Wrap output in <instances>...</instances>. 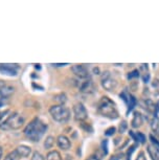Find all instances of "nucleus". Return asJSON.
<instances>
[{
  "mask_svg": "<svg viewBox=\"0 0 159 160\" xmlns=\"http://www.w3.org/2000/svg\"><path fill=\"white\" fill-rule=\"evenodd\" d=\"M47 129V126L42 122L41 119L35 118L32 119L24 129L25 136L31 139L32 141H39L44 135L45 131Z\"/></svg>",
  "mask_w": 159,
  "mask_h": 160,
  "instance_id": "f257e3e1",
  "label": "nucleus"
},
{
  "mask_svg": "<svg viewBox=\"0 0 159 160\" xmlns=\"http://www.w3.org/2000/svg\"><path fill=\"white\" fill-rule=\"evenodd\" d=\"M97 111L102 115L110 119H116L118 117V111L116 106L109 98L103 96L97 104Z\"/></svg>",
  "mask_w": 159,
  "mask_h": 160,
  "instance_id": "f03ea898",
  "label": "nucleus"
},
{
  "mask_svg": "<svg viewBox=\"0 0 159 160\" xmlns=\"http://www.w3.org/2000/svg\"><path fill=\"white\" fill-rule=\"evenodd\" d=\"M24 125V118L19 113H13L0 123L2 130H19Z\"/></svg>",
  "mask_w": 159,
  "mask_h": 160,
  "instance_id": "7ed1b4c3",
  "label": "nucleus"
},
{
  "mask_svg": "<svg viewBox=\"0 0 159 160\" xmlns=\"http://www.w3.org/2000/svg\"><path fill=\"white\" fill-rule=\"evenodd\" d=\"M50 115L56 122L64 123L70 118V110L64 105H55L49 109Z\"/></svg>",
  "mask_w": 159,
  "mask_h": 160,
  "instance_id": "20e7f679",
  "label": "nucleus"
},
{
  "mask_svg": "<svg viewBox=\"0 0 159 160\" xmlns=\"http://www.w3.org/2000/svg\"><path fill=\"white\" fill-rule=\"evenodd\" d=\"M101 82H102L103 88L110 92L114 91L116 89V87H117V82H116V80L112 77V74H111L109 71L104 72L103 75H102Z\"/></svg>",
  "mask_w": 159,
  "mask_h": 160,
  "instance_id": "39448f33",
  "label": "nucleus"
},
{
  "mask_svg": "<svg viewBox=\"0 0 159 160\" xmlns=\"http://www.w3.org/2000/svg\"><path fill=\"white\" fill-rule=\"evenodd\" d=\"M73 115H74V118H76V120H77V122H83V120L87 119L88 112H87L85 106H84L82 102H77V104L74 105Z\"/></svg>",
  "mask_w": 159,
  "mask_h": 160,
  "instance_id": "423d86ee",
  "label": "nucleus"
},
{
  "mask_svg": "<svg viewBox=\"0 0 159 160\" xmlns=\"http://www.w3.org/2000/svg\"><path fill=\"white\" fill-rule=\"evenodd\" d=\"M71 70H72L73 73L79 78H82V80L89 78V70L84 65H80V64L73 65L72 67H71Z\"/></svg>",
  "mask_w": 159,
  "mask_h": 160,
  "instance_id": "0eeeda50",
  "label": "nucleus"
},
{
  "mask_svg": "<svg viewBox=\"0 0 159 160\" xmlns=\"http://www.w3.org/2000/svg\"><path fill=\"white\" fill-rule=\"evenodd\" d=\"M79 89L81 92L84 93H90V92H93L94 90V85L92 83L91 80L87 78V80H84L82 82L79 83Z\"/></svg>",
  "mask_w": 159,
  "mask_h": 160,
  "instance_id": "6e6552de",
  "label": "nucleus"
},
{
  "mask_svg": "<svg viewBox=\"0 0 159 160\" xmlns=\"http://www.w3.org/2000/svg\"><path fill=\"white\" fill-rule=\"evenodd\" d=\"M121 98L128 105V111H131L134 108V106L136 105V99H135V98L133 95H131L130 93H128L127 91L121 93Z\"/></svg>",
  "mask_w": 159,
  "mask_h": 160,
  "instance_id": "1a4fd4ad",
  "label": "nucleus"
},
{
  "mask_svg": "<svg viewBox=\"0 0 159 160\" xmlns=\"http://www.w3.org/2000/svg\"><path fill=\"white\" fill-rule=\"evenodd\" d=\"M17 68L18 66H12V64H0V72L10 77H15L17 74Z\"/></svg>",
  "mask_w": 159,
  "mask_h": 160,
  "instance_id": "9d476101",
  "label": "nucleus"
},
{
  "mask_svg": "<svg viewBox=\"0 0 159 160\" xmlns=\"http://www.w3.org/2000/svg\"><path fill=\"white\" fill-rule=\"evenodd\" d=\"M57 144L60 149L64 150V151H67L70 149L71 147V142L69 140V138L65 135H60V136L57 138Z\"/></svg>",
  "mask_w": 159,
  "mask_h": 160,
  "instance_id": "9b49d317",
  "label": "nucleus"
},
{
  "mask_svg": "<svg viewBox=\"0 0 159 160\" xmlns=\"http://www.w3.org/2000/svg\"><path fill=\"white\" fill-rule=\"evenodd\" d=\"M15 151H16L19 158H26V157H28L32 153V149L28 146H25V144H21V146L17 147V149Z\"/></svg>",
  "mask_w": 159,
  "mask_h": 160,
  "instance_id": "f8f14e48",
  "label": "nucleus"
},
{
  "mask_svg": "<svg viewBox=\"0 0 159 160\" xmlns=\"http://www.w3.org/2000/svg\"><path fill=\"white\" fill-rule=\"evenodd\" d=\"M14 92H15V88L12 86L4 85L3 87H1V88H0V102L10 98Z\"/></svg>",
  "mask_w": 159,
  "mask_h": 160,
  "instance_id": "ddd939ff",
  "label": "nucleus"
},
{
  "mask_svg": "<svg viewBox=\"0 0 159 160\" xmlns=\"http://www.w3.org/2000/svg\"><path fill=\"white\" fill-rule=\"evenodd\" d=\"M142 123H143V117L142 115V113L138 112V111H135L133 114V118H132V122H131L132 128L138 129L139 127L142 126Z\"/></svg>",
  "mask_w": 159,
  "mask_h": 160,
  "instance_id": "4468645a",
  "label": "nucleus"
},
{
  "mask_svg": "<svg viewBox=\"0 0 159 160\" xmlns=\"http://www.w3.org/2000/svg\"><path fill=\"white\" fill-rule=\"evenodd\" d=\"M147 151L149 153V156L151 157L152 160H159V148L155 147L153 144L149 143L147 147Z\"/></svg>",
  "mask_w": 159,
  "mask_h": 160,
  "instance_id": "2eb2a0df",
  "label": "nucleus"
},
{
  "mask_svg": "<svg viewBox=\"0 0 159 160\" xmlns=\"http://www.w3.org/2000/svg\"><path fill=\"white\" fill-rule=\"evenodd\" d=\"M140 104L142 105V108H145L148 112L152 113V114H155L156 109H157V106H156L151 99H145V101L142 102Z\"/></svg>",
  "mask_w": 159,
  "mask_h": 160,
  "instance_id": "dca6fc26",
  "label": "nucleus"
},
{
  "mask_svg": "<svg viewBox=\"0 0 159 160\" xmlns=\"http://www.w3.org/2000/svg\"><path fill=\"white\" fill-rule=\"evenodd\" d=\"M130 135L134 138V140L138 141V142H140V143H145V142H146V136L142 134V133L136 132V133L134 134L133 131H130Z\"/></svg>",
  "mask_w": 159,
  "mask_h": 160,
  "instance_id": "f3484780",
  "label": "nucleus"
},
{
  "mask_svg": "<svg viewBox=\"0 0 159 160\" xmlns=\"http://www.w3.org/2000/svg\"><path fill=\"white\" fill-rule=\"evenodd\" d=\"M46 160H62V156L58 151H50L47 154Z\"/></svg>",
  "mask_w": 159,
  "mask_h": 160,
  "instance_id": "a211bd4d",
  "label": "nucleus"
},
{
  "mask_svg": "<svg viewBox=\"0 0 159 160\" xmlns=\"http://www.w3.org/2000/svg\"><path fill=\"white\" fill-rule=\"evenodd\" d=\"M53 99L58 102V105H64L66 101H67V96H66L65 93H60V94L53 96Z\"/></svg>",
  "mask_w": 159,
  "mask_h": 160,
  "instance_id": "6ab92c4d",
  "label": "nucleus"
},
{
  "mask_svg": "<svg viewBox=\"0 0 159 160\" xmlns=\"http://www.w3.org/2000/svg\"><path fill=\"white\" fill-rule=\"evenodd\" d=\"M151 127L153 132L155 133V136H157L159 138V122L156 117L151 122Z\"/></svg>",
  "mask_w": 159,
  "mask_h": 160,
  "instance_id": "aec40b11",
  "label": "nucleus"
},
{
  "mask_svg": "<svg viewBox=\"0 0 159 160\" xmlns=\"http://www.w3.org/2000/svg\"><path fill=\"white\" fill-rule=\"evenodd\" d=\"M55 137L53 136H47L46 137V140H45V142H44V147H45V149H47V150H49V149H52V148L53 147V144H55Z\"/></svg>",
  "mask_w": 159,
  "mask_h": 160,
  "instance_id": "412c9836",
  "label": "nucleus"
},
{
  "mask_svg": "<svg viewBox=\"0 0 159 160\" xmlns=\"http://www.w3.org/2000/svg\"><path fill=\"white\" fill-rule=\"evenodd\" d=\"M152 87L154 89V93L156 95H159V80L158 78H155L152 82Z\"/></svg>",
  "mask_w": 159,
  "mask_h": 160,
  "instance_id": "4be33fe9",
  "label": "nucleus"
},
{
  "mask_svg": "<svg viewBox=\"0 0 159 160\" xmlns=\"http://www.w3.org/2000/svg\"><path fill=\"white\" fill-rule=\"evenodd\" d=\"M18 158H19V157H18L16 151H13V152H10L4 157V160H17Z\"/></svg>",
  "mask_w": 159,
  "mask_h": 160,
  "instance_id": "5701e85b",
  "label": "nucleus"
},
{
  "mask_svg": "<svg viewBox=\"0 0 159 160\" xmlns=\"http://www.w3.org/2000/svg\"><path fill=\"white\" fill-rule=\"evenodd\" d=\"M31 160H45V159H44V156L42 155L40 152H34Z\"/></svg>",
  "mask_w": 159,
  "mask_h": 160,
  "instance_id": "b1692460",
  "label": "nucleus"
},
{
  "mask_svg": "<svg viewBox=\"0 0 159 160\" xmlns=\"http://www.w3.org/2000/svg\"><path fill=\"white\" fill-rule=\"evenodd\" d=\"M109 160H126V156H125V154L119 153V154H116V155H113Z\"/></svg>",
  "mask_w": 159,
  "mask_h": 160,
  "instance_id": "393cba45",
  "label": "nucleus"
},
{
  "mask_svg": "<svg viewBox=\"0 0 159 160\" xmlns=\"http://www.w3.org/2000/svg\"><path fill=\"white\" fill-rule=\"evenodd\" d=\"M127 128H128V125H127V122H126L125 120H124V122H121V125H119V129H118L119 133L122 134V133H124L126 130H127Z\"/></svg>",
  "mask_w": 159,
  "mask_h": 160,
  "instance_id": "a878e982",
  "label": "nucleus"
},
{
  "mask_svg": "<svg viewBox=\"0 0 159 160\" xmlns=\"http://www.w3.org/2000/svg\"><path fill=\"white\" fill-rule=\"evenodd\" d=\"M150 141H151V144H153V146H155V147H158V148H159V141L157 140V138L153 136L152 134L150 135Z\"/></svg>",
  "mask_w": 159,
  "mask_h": 160,
  "instance_id": "bb28decb",
  "label": "nucleus"
},
{
  "mask_svg": "<svg viewBox=\"0 0 159 160\" xmlns=\"http://www.w3.org/2000/svg\"><path fill=\"white\" fill-rule=\"evenodd\" d=\"M114 133H115V128H114V127H111V128L106 130V132H105V135H107V136H111V135H113Z\"/></svg>",
  "mask_w": 159,
  "mask_h": 160,
  "instance_id": "cd10ccee",
  "label": "nucleus"
},
{
  "mask_svg": "<svg viewBox=\"0 0 159 160\" xmlns=\"http://www.w3.org/2000/svg\"><path fill=\"white\" fill-rule=\"evenodd\" d=\"M139 77V71L138 70H133L131 73H129L128 78H138Z\"/></svg>",
  "mask_w": 159,
  "mask_h": 160,
  "instance_id": "c85d7f7f",
  "label": "nucleus"
},
{
  "mask_svg": "<svg viewBox=\"0 0 159 160\" xmlns=\"http://www.w3.org/2000/svg\"><path fill=\"white\" fill-rule=\"evenodd\" d=\"M10 112V111L8 110H5V111H1V112H0V123H1L2 122H3V118L5 117V115H7V114Z\"/></svg>",
  "mask_w": 159,
  "mask_h": 160,
  "instance_id": "c756f323",
  "label": "nucleus"
},
{
  "mask_svg": "<svg viewBox=\"0 0 159 160\" xmlns=\"http://www.w3.org/2000/svg\"><path fill=\"white\" fill-rule=\"evenodd\" d=\"M136 160H147L146 156H145V153H143V152H139V154L136 157Z\"/></svg>",
  "mask_w": 159,
  "mask_h": 160,
  "instance_id": "7c9ffc66",
  "label": "nucleus"
},
{
  "mask_svg": "<svg viewBox=\"0 0 159 160\" xmlns=\"http://www.w3.org/2000/svg\"><path fill=\"white\" fill-rule=\"evenodd\" d=\"M87 160H100V157H98L97 155H91L87 158Z\"/></svg>",
  "mask_w": 159,
  "mask_h": 160,
  "instance_id": "2f4dec72",
  "label": "nucleus"
},
{
  "mask_svg": "<svg viewBox=\"0 0 159 160\" xmlns=\"http://www.w3.org/2000/svg\"><path fill=\"white\" fill-rule=\"evenodd\" d=\"M155 116L156 118H159V107L157 106V109H156V112H155Z\"/></svg>",
  "mask_w": 159,
  "mask_h": 160,
  "instance_id": "473e14b6",
  "label": "nucleus"
},
{
  "mask_svg": "<svg viewBox=\"0 0 159 160\" xmlns=\"http://www.w3.org/2000/svg\"><path fill=\"white\" fill-rule=\"evenodd\" d=\"M1 158H2V149L0 147V160H1Z\"/></svg>",
  "mask_w": 159,
  "mask_h": 160,
  "instance_id": "72a5a7b5",
  "label": "nucleus"
},
{
  "mask_svg": "<svg viewBox=\"0 0 159 160\" xmlns=\"http://www.w3.org/2000/svg\"><path fill=\"white\" fill-rule=\"evenodd\" d=\"M55 66H64V65H67V64H53Z\"/></svg>",
  "mask_w": 159,
  "mask_h": 160,
  "instance_id": "f704fd0d",
  "label": "nucleus"
},
{
  "mask_svg": "<svg viewBox=\"0 0 159 160\" xmlns=\"http://www.w3.org/2000/svg\"><path fill=\"white\" fill-rule=\"evenodd\" d=\"M2 105H3V102H0V107H1Z\"/></svg>",
  "mask_w": 159,
  "mask_h": 160,
  "instance_id": "c9c22d12",
  "label": "nucleus"
}]
</instances>
